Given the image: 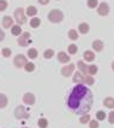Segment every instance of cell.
Masks as SVG:
<instances>
[{"instance_id":"26","label":"cell","mask_w":114,"mask_h":128,"mask_svg":"<svg viewBox=\"0 0 114 128\" xmlns=\"http://www.w3.org/2000/svg\"><path fill=\"white\" fill-rule=\"evenodd\" d=\"M37 124H38L40 128H47L48 127V121H47L46 118H40V120L37 121Z\"/></svg>"},{"instance_id":"14","label":"cell","mask_w":114,"mask_h":128,"mask_svg":"<svg viewBox=\"0 0 114 128\" xmlns=\"http://www.w3.org/2000/svg\"><path fill=\"white\" fill-rule=\"evenodd\" d=\"M83 57H84V59H85L86 62H93L94 59H95V54H94V52H91V51H85L83 53Z\"/></svg>"},{"instance_id":"38","label":"cell","mask_w":114,"mask_h":128,"mask_svg":"<svg viewBox=\"0 0 114 128\" xmlns=\"http://www.w3.org/2000/svg\"><path fill=\"white\" fill-rule=\"evenodd\" d=\"M4 38H5V34H4V32L0 29V41H2V40H4Z\"/></svg>"},{"instance_id":"7","label":"cell","mask_w":114,"mask_h":128,"mask_svg":"<svg viewBox=\"0 0 114 128\" xmlns=\"http://www.w3.org/2000/svg\"><path fill=\"white\" fill-rule=\"evenodd\" d=\"M97 12H99V14H101V16H106V14H109V6H108V4H106V2L100 4L99 7H97Z\"/></svg>"},{"instance_id":"10","label":"cell","mask_w":114,"mask_h":128,"mask_svg":"<svg viewBox=\"0 0 114 128\" xmlns=\"http://www.w3.org/2000/svg\"><path fill=\"white\" fill-rule=\"evenodd\" d=\"M2 26H4V28L8 29L10 27L13 26V20L10 16H4V18H2Z\"/></svg>"},{"instance_id":"12","label":"cell","mask_w":114,"mask_h":128,"mask_svg":"<svg viewBox=\"0 0 114 128\" xmlns=\"http://www.w3.org/2000/svg\"><path fill=\"white\" fill-rule=\"evenodd\" d=\"M77 65H78L79 70L82 71L84 75H89V74H88V69H89V66H88V65H86L83 60H79L78 63H77Z\"/></svg>"},{"instance_id":"3","label":"cell","mask_w":114,"mask_h":128,"mask_svg":"<svg viewBox=\"0 0 114 128\" xmlns=\"http://www.w3.org/2000/svg\"><path fill=\"white\" fill-rule=\"evenodd\" d=\"M14 18H16V21L18 23V26L24 24V23L27 22V18H25V16H24V8H23V7L16 8V11H14Z\"/></svg>"},{"instance_id":"21","label":"cell","mask_w":114,"mask_h":128,"mask_svg":"<svg viewBox=\"0 0 114 128\" xmlns=\"http://www.w3.org/2000/svg\"><path fill=\"white\" fill-rule=\"evenodd\" d=\"M73 82L75 84H83V76H82V74L80 72H77V74H75V76H73Z\"/></svg>"},{"instance_id":"8","label":"cell","mask_w":114,"mask_h":128,"mask_svg":"<svg viewBox=\"0 0 114 128\" xmlns=\"http://www.w3.org/2000/svg\"><path fill=\"white\" fill-rule=\"evenodd\" d=\"M23 102L28 105H33L35 103V96L33 93H25L23 96Z\"/></svg>"},{"instance_id":"20","label":"cell","mask_w":114,"mask_h":128,"mask_svg":"<svg viewBox=\"0 0 114 128\" xmlns=\"http://www.w3.org/2000/svg\"><path fill=\"white\" fill-rule=\"evenodd\" d=\"M40 24H41V20H40V18H37V17H33V18H31L30 26H31L33 28H37Z\"/></svg>"},{"instance_id":"19","label":"cell","mask_w":114,"mask_h":128,"mask_svg":"<svg viewBox=\"0 0 114 128\" xmlns=\"http://www.w3.org/2000/svg\"><path fill=\"white\" fill-rule=\"evenodd\" d=\"M95 82V80L91 75H84L83 76V84H86V85H93Z\"/></svg>"},{"instance_id":"40","label":"cell","mask_w":114,"mask_h":128,"mask_svg":"<svg viewBox=\"0 0 114 128\" xmlns=\"http://www.w3.org/2000/svg\"><path fill=\"white\" fill-rule=\"evenodd\" d=\"M23 128H28V127H23Z\"/></svg>"},{"instance_id":"25","label":"cell","mask_w":114,"mask_h":128,"mask_svg":"<svg viewBox=\"0 0 114 128\" xmlns=\"http://www.w3.org/2000/svg\"><path fill=\"white\" fill-rule=\"evenodd\" d=\"M69 38H70L71 40H77V39H78V33H77V30L71 29V30L69 32Z\"/></svg>"},{"instance_id":"9","label":"cell","mask_w":114,"mask_h":128,"mask_svg":"<svg viewBox=\"0 0 114 128\" xmlns=\"http://www.w3.org/2000/svg\"><path fill=\"white\" fill-rule=\"evenodd\" d=\"M73 70H75V65L73 64H69V65H66V66H64L61 69V74L64 76H70L72 72H73Z\"/></svg>"},{"instance_id":"1","label":"cell","mask_w":114,"mask_h":128,"mask_svg":"<svg viewBox=\"0 0 114 128\" xmlns=\"http://www.w3.org/2000/svg\"><path fill=\"white\" fill-rule=\"evenodd\" d=\"M93 93L86 86L78 84L72 88L67 97V106L76 115H85L93 105Z\"/></svg>"},{"instance_id":"31","label":"cell","mask_w":114,"mask_h":128,"mask_svg":"<svg viewBox=\"0 0 114 128\" xmlns=\"http://www.w3.org/2000/svg\"><path fill=\"white\" fill-rule=\"evenodd\" d=\"M96 118H97L99 121H103V120L106 118V112H103V111H97V112H96Z\"/></svg>"},{"instance_id":"4","label":"cell","mask_w":114,"mask_h":128,"mask_svg":"<svg viewBox=\"0 0 114 128\" xmlns=\"http://www.w3.org/2000/svg\"><path fill=\"white\" fill-rule=\"evenodd\" d=\"M14 116H16V118H18V120H23V118H28L29 114L23 105H19V106L16 108V110H14Z\"/></svg>"},{"instance_id":"30","label":"cell","mask_w":114,"mask_h":128,"mask_svg":"<svg viewBox=\"0 0 114 128\" xmlns=\"http://www.w3.org/2000/svg\"><path fill=\"white\" fill-rule=\"evenodd\" d=\"M97 72V66L96 65H89V69H88V74L89 75H94Z\"/></svg>"},{"instance_id":"27","label":"cell","mask_w":114,"mask_h":128,"mask_svg":"<svg viewBox=\"0 0 114 128\" xmlns=\"http://www.w3.org/2000/svg\"><path fill=\"white\" fill-rule=\"evenodd\" d=\"M53 56H54V51L53 50H46L44 53H43V57L46 58V59H50Z\"/></svg>"},{"instance_id":"33","label":"cell","mask_w":114,"mask_h":128,"mask_svg":"<svg viewBox=\"0 0 114 128\" xmlns=\"http://www.w3.org/2000/svg\"><path fill=\"white\" fill-rule=\"evenodd\" d=\"M1 54L4 56V57H10L11 56V50L10 48H7V47H5V48H2V51H1Z\"/></svg>"},{"instance_id":"36","label":"cell","mask_w":114,"mask_h":128,"mask_svg":"<svg viewBox=\"0 0 114 128\" xmlns=\"http://www.w3.org/2000/svg\"><path fill=\"white\" fill-rule=\"evenodd\" d=\"M108 121H109V123H114V111L109 112V117H108Z\"/></svg>"},{"instance_id":"24","label":"cell","mask_w":114,"mask_h":128,"mask_svg":"<svg viewBox=\"0 0 114 128\" xmlns=\"http://www.w3.org/2000/svg\"><path fill=\"white\" fill-rule=\"evenodd\" d=\"M24 69H25V71H28V72H31V71L35 70V64L29 62V63H27L24 65Z\"/></svg>"},{"instance_id":"37","label":"cell","mask_w":114,"mask_h":128,"mask_svg":"<svg viewBox=\"0 0 114 128\" xmlns=\"http://www.w3.org/2000/svg\"><path fill=\"white\" fill-rule=\"evenodd\" d=\"M38 2H40L41 5H47V4L49 2V0H38Z\"/></svg>"},{"instance_id":"16","label":"cell","mask_w":114,"mask_h":128,"mask_svg":"<svg viewBox=\"0 0 114 128\" xmlns=\"http://www.w3.org/2000/svg\"><path fill=\"white\" fill-rule=\"evenodd\" d=\"M7 103H8L7 97L5 96V94H4V93H0V109H2V108L6 106Z\"/></svg>"},{"instance_id":"2","label":"cell","mask_w":114,"mask_h":128,"mask_svg":"<svg viewBox=\"0 0 114 128\" xmlns=\"http://www.w3.org/2000/svg\"><path fill=\"white\" fill-rule=\"evenodd\" d=\"M63 18H64V14L59 10H52L48 14V20L52 23H59V22L63 21Z\"/></svg>"},{"instance_id":"22","label":"cell","mask_w":114,"mask_h":128,"mask_svg":"<svg viewBox=\"0 0 114 128\" xmlns=\"http://www.w3.org/2000/svg\"><path fill=\"white\" fill-rule=\"evenodd\" d=\"M36 14H37V8L35 6H29L27 8V14L28 16H36Z\"/></svg>"},{"instance_id":"15","label":"cell","mask_w":114,"mask_h":128,"mask_svg":"<svg viewBox=\"0 0 114 128\" xmlns=\"http://www.w3.org/2000/svg\"><path fill=\"white\" fill-rule=\"evenodd\" d=\"M103 105L106 108H109V109H113L114 108V98L112 97H108L106 99L103 100Z\"/></svg>"},{"instance_id":"23","label":"cell","mask_w":114,"mask_h":128,"mask_svg":"<svg viewBox=\"0 0 114 128\" xmlns=\"http://www.w3.org/2000/svg\"><path fill=\"white\" fill-rule=\"evenodd\" d=\"M29 56V58H31V59H35L37 57V51L36 48H29L28 50V53H27Z\"/></svg>"},{"instance_id":"34","label":"cell","mask_w":114,"mask_h":128,"mask_svg":"<svg viewBox=\"0 0 114 128\" xmlns=\"http://www.w3.org/2000/svg\"><path fill=\"white\" fill-rule=\"evenodd\" d=\"M7 7V1L6 0H0V11H5Z\"/></svg>"},{"instance_id":"32","label":"cell","mask_w":114,"mask_h":128,"mask_svg":"<svg viewBox=\"0 0 114 128\" xmlns=\"http://www.w3.org/2000/svg\"><path fill=\"white\" fill-rule=\"evenodd\" d=\"M88 6L90 8H95L96 6H99V1L97 0H88Z\"/></svg>"},{"instance_id":"29","label":"cell","mask_w":114,"mask_h":128,"mask_svg":"<svg viewBox=\"0 0 114 128\" xmlns=\"http://www.w3.org/2000/svg\"><path fill=\"white\" fill-rule=\"evenodd\" d=\"M77 51H78V48H77V45H70L69 46V53L70 54H75V53H77Z\"/></svg>"},{"instance_id":"18","label":"cell","mask_w":114,"mask_h":128,"mask_svg":"<svg viewBox=\"0 0 114 128\" xmlns=\"http://www.w3.org/2000/svg\"><path fill=\"white\" fill-rule=\"evenodd\" d=\"M11 32H12V35L19 36V35L22 34V28H21V26H12V28H11Z\"/></svg>"},{"instance_id":"39","label":"cell","mask_w":114,"mask_h":128,"mask_svg":"<svg viewBox=\"0 0 114 128\" xmlns=\"http://www.w3.org/2000/svg\"><path fill=\"white\" fill-rule=\"evenodd\" d=\"M112 69H113V70H114V62H113V63H112Z\"/></svg>"},{"instance_id":"6","label":"cell","mask_w":114,"mask_h":128,"mask_svg":"<svg viewBox=\"0 0 114 128\" xmlns=\"http://www.w3.org/2000/svg\"><path fill=\"white\" fill-rule=\"evenodd\" d=\"M29 38H30V34H29L28 32L23 33V34H22V35H19V38H18V44L21 45L22 47H25V46L28 45Z\"/></svg>"},{"instance_id":"13","label":"cell","mask_w":114,"mask_h":128,"mask_svg":"<svg viewBox=\"0 0 114 128\" xmlns=\"http://www.w3.org/2000/svg\"><path fill=\"white\" fill-rule=\"evenodd\" d=\"M93 48L96 52H100V51L103 50V42L101 40H95L93 42Z\"/></svg>"},{"instance_id":"11","label":"cell","mask_w":114,"mask_h":128,"mask_svg":"<svg viewBox=\"0 0 114 128\" xmlns=\"http://www.w3.org/2000/svg\"><path fill=\"white\" fill-rule=\"evenodd\" d=\"M58 60L60 63H67V62H70V56H67L65 52H59L58 53Z\"/></svg>"},{"instance_id":"28","label":"cell","mask_w":114,"mask_h":128,"mask_svg":"<svg viewBox=\"0 0 114 128\" xmlns=\"http://www.w3.org/2000/svg\"><path fill=\"white\" fill-rule=\"evenodd\" d=\"M89 121H90V115L89 114L82 115V117H80V120H79V122L83 123V124H85L86 122H89Z\"/></svg>"},{"instance_id":"5","label":"cell","mask_w":114,"mask_h":128,"mask_svg":"<svg viewBox=\"0 0 114 128\" xmlns=\"http://www.w3.org/2000/svg\"><path fill=\"white\" fill-rule=\"evenodd\" d=\"M27 63H28V62H27V57L23 56V54H17L13 59V64L17 68H23Z\"/></svg>"},{"instance_id":"17","label":"cell","mask_w":114,"mask_h":128,"mask_svg":"<svg viewBox=\"0 0 114 128\" xmlns=\"http://www.w3.org/2000/svg\"><path fill=\"white\" fill-rule=\"evenodd\" d=\"M78 29H79V32L82 33V34H86L88 32H89V24L88 23H80L78 26Z\"/></svg>"},{"instance_id":"35","label":"cell","mask_w":114,"mask_h":128,"mask_svg":"<svg viewBox=\"0 0 114 128\" xmlns=\"http://www.w3.org/2000/svg\"><path fill=\"white\" fill-rule=\"evenodd\" d=\"M89 126H90V128H99V122H96V120H90Z\"/></svg>"}]
</instances>
